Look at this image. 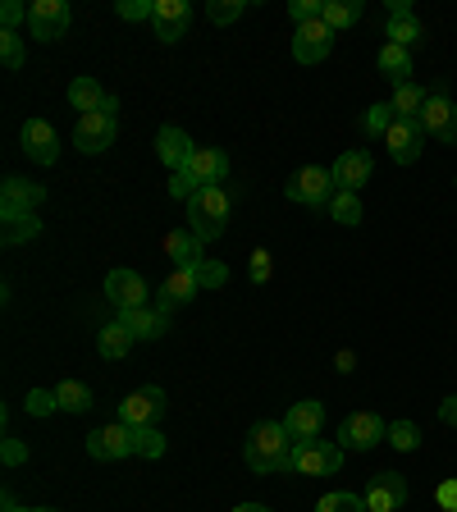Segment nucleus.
<instances>
[{
  "mask_svg": "<svg viewBox=\"0 0 457 512\" xmlns=\"http://www.w3.org/2000/svg\"><path fill=\"white\" fill-rule=\"evenodd\" d=\"M96 348H101V357L106 362H119V357H128V348H133V334H128L124 320H110V325H101V334H96Z\"/></svg>",
  "mask_w": 457,
  "mask_h": 512,
  "instance_id": "nucleus-26",
  "label": "nucleus"
},
{
  "mask_svg": "<svg viewBox=\"0 0 457 512\" xmlns=\"http://www.w3.org/2000/svg\"><path fill=\"white\" fill-rule=\"evenodd\" d=\"M316 512H371V508H366V494L334 490V494H325V499L316 503Z\"/></svg>",
  "mask_w": 457,
  "mask_h": 512,
  "instance_id": "nucleus-35",
  "label": "nucleus"
},
{
  "mask_svg": "<svg viewBox=\"0 0 457 512\" xmlns=\"http://www.w3.org/2000/svg\"><path fill=\"white\" fill-rule=\"evenodd\" d=\"M330 51H334V32L325 28V23L320 19L298 23V32H293V60L298 64H320Z\"/></svg>",
  "mask_w": 457,
  "mask_h": 512,
  "instance_id": "nucleus-14",
  "label": "nucleus"
},
{
  "mask_svg": "<svg viewBox=\"0 0 457 512\" xmlns=\"http://www.w3.org/2000/svg\"><path fill=\"white\" fill-rule=\"evenodd\" d=\"M119 19H156V0H119Z\"/></svg>",
  "mask_w": 457,
  "mask_h": 512,
  "instance_id": "nucleus-42",
  "label": "nucleus"
},
{
  "mask_svg": "<svg viewBox=\"0 0 457 512\" xmlns=\"http://www.w3.org/2000/svg\"><path fill=\"white\" fill-rule=\"evenodd\" d=\"M202 238H197V234H192V229H174V234L170 238H165V252H170L174 256V266H192V261H202Z\"/></svg>",
  "mask_w": 457,
  "mask_h": 512,
  "instance_id": "nucleus-28",
  "label": "nucleus"
},
{
  "mask_svg": "<svg viewBox=\"0 0 457 512\" xmlns=\"http://www.w3.org/2000/svg\"><path fill=\"white\" fill-rule=\"evenodd\" d=\"M270 279V252L266 247H256L252 252V284H266Z\"/></svg>",
  "mask_w": 457,
  "mask_h": 512,
  "instance_id": "nucleus-45",
  "label": "nucleus"
},
{
  "mask_svg": "<svg viewBox=\"0 0 457 512\" xmlns=\"http://www.w3.org/2000/svg\"><path fill=\"white\" fill-rule=\"evenodd\" d=\"M439 421H444V426H453V430H457V394H448L444 403H439Z\"/></svg>",
  "mask_w": 457,
  "mask_h": 512,
  "instance_id": "nucleus-49",
  "label": "nucleus"
},
{
  "mask_svg": "<svg viewBox=\"0 0 457 512\" xmlns=\"http://www.w3.org/2000/svg\"><path fill=\"white\" fill-rule=\"evenodd\" d=\"M426 87L421 83H398L394 87V101H389V106H394V115L398 119H421V110H426Z\"/></svg>",
  "mask_w": 457,
  "mask_h": 512,
  "instance_id": "nucleus-30",
  "label": "nucleus"
},
{
  "mask_svg": "<svg viewBox=\"0 0 457 512\" xmlns=\"http://www.w3.org/2000/svg\"><path fill=\"white\" fill-rule=\"evenodd\" d=\"M19 142H23V151H28V160H37V165H55V160H60V133H55L46 119H28Z\"/></svg>",
  "mask_w": 457,
  "mask_h": 512,
  "instance_id": "nucleus-15",
  "label": "nucleus"
},
{
  "mask_svg": "<svg viewBox=\"0 0 457 512\" xmlns=\"http://www.w3.org/2000/svg\"><path fill=\"white\" fill-rule=\"evenodd\" d=\"M160 412H165V389H160V384L133 389V394L119 403V421H124V426H156Z\"/></svg>",
  "mask_w": 457,
  "mask_h": 512,
  "instance_id": "nucleus-10",
  "label": "nucleus"
},
{
  "mask_svg": "<svg viewBox=\"0 0 457 512\" xmlns=\"http://www.w3.org/2000/svg\"><path fill=\"white\" fill-rule=\"evenodd\" d=\"M320 10H325V0H293V5H288L293 23H311V19H320Z\"/></svg>",
  "mask_w": 457,
  "mask_h": 512,
  "instance_id": "nucleus-44",
  "label": "nucleus"
},
{
  "mask_svg": "<svg viewBox=\"0 0 457 512\" xmlns=\"http://www.w3.org/2000/svg\"><path fill=\"white\" fill-rule=\"evenodd\" d=\"M128 435H133V453L138 458H165V435H160L156 426H128Z\"/></svg>",
  "mask_w": 457,
  "mask_h": 512,
  "instance_id": "nucleus-33",
  "label": "nucleus"
},
{
  "mask_svg": "<svg viewBox=\"0 0 457 512\" xmlns=\"http://www.w3.org/2000/svg\"><path fill=\"white\" fill-rule=\"evenodd\" d=\"M0 64H5V69H23V37L19 32H5L0 28Z\"/></svg>",
  "mask_w": 457,
  "mask_h": 512,
  "instance_id": "nucleus-40",
  "label": "nucleus"
},
{
  "mask_svg": "<svg viewBox=\"0 0 457 512\" xmlns=\"http://www.w3.org/2000/svg\"><path fill=\"white\" fill-rule=\"evenodd\" d=\"M192 192H197V183H192L188 174H170V197H179V202H188Z\"/></svg>",
  "mask_w": 457,
  "mask_h": 512,
  "instance_id": "nucleus-47",
  "label": "nucleus"
},
{
  "mask_svg": "<svg viewBox=\"0 0 457 512\" xmlns=\"http://www.w3.org/2000/svg\"><path fill=\"white\" fill-rule=\"evenodd\" d=\"M339 467H343V448L334 439H302V444H293L288 471H298V476H334Z\"/></svg>",
  "mask_w": 457,
  "mask_h": 512,
  "instance_id": "nucleus-5",
  "label": "nucleus"
},
{
  "mask_svg": "<svg viewBox=\"0 0 457 512\" xmlns=\"http://www.w3.org/2000/svg\"><path fill=\"white\" fill-rule=\"evenodd\" d=\"M28 412H32V416L60 412V398H55V389H32V394H28Z\"/></svg>",
  "mask_w": 457,
  "mask_h": 512,
  "instance_id": "nucleus-41",
  "label": "nucleus"
},
{
  "mask_svg": "<svg viewBox=\"0 0 457 512\" xmlns=\"http://www.w3.org/2000/svg\"><path fill=\"white\" fill-rule=\"evenodd\" d=\"M394 46H403V51H412L421 37H426V28H421V19L416 14H398V19H389V32H384Z\"/></svg>",
  "mask_w": 457,
  "mask_h": 512,
  "instance_id": "nucleus-31",
  "label": "nucleus"
},
{
  "mask_svg": "<svg viewBox=\"0 0 457 512\" xmlns=\"http://www.w3.org/2000/svg\"><path fill=\"white\" fill-rule=\"evenodd\" d=\"M384 147H389L394 165H416V160H421V147H426V128H421V119H394L389 133H384Z\"/></svg>",
  "mask_w": 457,
  "mask_h": 512,
  "instance_id": "nucleus-8",
  "label": "nucleus"
},
{
  "mask_svg": "<svg viewBox=\"0 0 457 512\" xmlns=\"http://www.w3.org/2000/svg\"><path fill=\"white\" fill-rule=\"evenodd\" d=\"M192 275H197V284L202 288H224L229 284V266H224V261H211V256L192 261Z\"/></svg>",
  "mask_w": 457,
  "mask_h": 512,
  "instance_id": "nucleus-37",
  "label": "nucleus"
},
{
  "mask_svg": "<svg viewBox=\"0 0 457 512\" xmlns=\"http://www.w3.org/2000/svg\"><path fill=\"white\" fill-rule=\"evenodd\" d=\"M334 192H339V183H334V170H325V165H307L284 183V197L298 206H330Z\"/></svg>",
  "mask_w": 457,
  "mask_h": 512,
  "instance_id": "nucleus-3",
  "label": "nucleus"
},
{
  "mask_svg": "<svg viewBox=\"0 0 457 512\" xmlns=\"http://www.w3.org/2000/svg\"><path fill=\"white\" fill-rule=\"evenodd\" d=\"M197 293H202V284H197L192 266H174L170 279H165V288H160V302H156V307L160 311H174V307H183V302H192Z\"/></svg>",
  "mask_w": 457,
  "mask_h": 512,
  "instance_id": "nucleus-23",
  "label": "nucleus"
},
{
  "mask_svg": "<svg viewBox=\"0 0 457 512\" xmlns=\"http://www.w3.org/2000/svg\"><path fill=\"white\" fill-rule=\"evenodd\" d=\"M394 119L398 115H394V106H389V101H375V106H366V115H362V133H366V138H384Z\"/></svg>",
  "mask_w": 457,
  "mask_h": 512,
  "instance_id": "nucleus-34",
  "label": "nucleus"
},
{
  "mask_svg": "<svg viewBox=\"0 0 457 512\" xmlns=\"http://www.w3.org/2000/svg\"><path fill=\"white\" fill-rule=\"evenodd\" d=\"M115 133H119V119L106 115V110H96V115H83L74 128V147L87 151V156H96V151L115 147Z\"/></svg>",
  "mask_w": 457,
  "mask_h": 512,
  "instance_id": "nucleus-12",
  "label": "nucleus"
},
{
  "mask_svg": "<svg viewBox=\"0 0 457 512\" xmlns=\"http://www.w3.org/2000/svg\"><path fill=\"white\" fill-rule=\"evenodd\" d=\"M23 19H28V5H23V0H5V5H0V23H5V32H14Z\"/></svg>",
  "mask_w": 457,
  "mask_h": 512,
  "instance_id": "nucleus-43",
  "label": "nucleus"
},
{
  "mask_svg": "<svg viewBox=\"0 0 457 512\" xmlns=\"http://www.w3.org/2000/svg\"><path fill=\"white\" fill-rule=\"evenodd\" d=\"M23 458H28V448H23L19 439H5V467H19Z\"/></svg>",
  "mask_w": 457,
  "mask_h": 512,
  "instance_id": "nucleus-48",
  "label": "nucleus"
},
{
  "mask_svg": "<svg viewBox=\"0 0 457 512\" xmlns=\"http://www.w3.org/2000/svg\"><path fill=\"white\" fill-rule=\"evenodd\" d=\"M0 512H23V508H19V503H14V494H10V490L0 494Z\"/></svg>",
  "mask_w": 457,
  "mask_h": 512,
  "instance_id": "nucleus-52",
  "label": "nucleus"
},
{
  "mask_svg": "<svg viewBox=\"0 0 457 512\" xmlns=\"http://www.w3.org/2000/svg\"><path fill=\"white\" fill-rule=\"evenodd\" d=\"M334 366H339V371H352V366H357V357H352V352H348V348H343V352H339V357H334Z\"/></svg>",
  "mask_w": 457,
  "mask_h": 512,
  "instance_id": "nucleus-51",
  "label": "nucleus"
},
{
  "mask_svg": "<svg viewBox=\"0 0 457 512\" xmlns=\"http://www.w3.org/2000/svg\"><path fill=\"white\" fill-rule=\"evenodd\" d=\"M42 202H46V183L19 179V174L0 183V211H37Z\"/></svg>",
  "mask_w": 457,
  "mask_h": 512,
  "instance_id": "nucleus-21",
  "label": "nucleus"
},
{
  "mask_svg": "<svg viewBox=\"0 0 457 512\" xmlns=\"http://www.w3.org/2000/svg\"><path fill=\"white\" fill-rule=\"evenodd\" d=\"M398 14H412V0H389V19H398Z\"/></svg>",
  "mask_w": 457,
  "mask_h": 512,
  "instance_id": "nucleus-50",
  "label": "nucleus"
},
{
  "mask_svg": "<svg viewBox=\"0 0 457 512\" xmlns=\"http://www.w3.org/2000/svg\"><path fill=\"white\" fill-rule=\"evenodd\" d=\"M69 23H74V10L64 0H32L28 5V32L37 42H60Z\"/></svg>",
  "mask_w": 457,
  "mask_h": 512,
  "instance_id": "nucleus-7",
  "label": "nucleus"
},
{
  "mask_svg": "<svg viewBox=\"0 0 457 512\" xmlns=\"http://www.w3.org/2000/svg\"><path fill=\"white\" fill-rule=\"evenodd\" d=\"M330 170H334V183H339V192H362V183L371 179V170H375V160H371V151L357 147V151H343Z\"/></svg>",
  "mask_w": 457,
  "mask_h": 512,
  "instance_id": "nucleus-20",
  "label": "nucleus"
},
{
  "mask_svg": "<svg viewBox=\"0 0 457 512\" xmlns=\"http://www.w3.org/2000/svg\"><path fill=\"white\" fill-rule=\"evenodd\" d=\"M362 494H366V508L371 512H398L407 503V476H398V471H375Z\"/></svg>",
  "mask_w": 457,
  "mask_h": 512,
  "instance_id": "nucleus-11",
  "label": "nucleus"
},
{
  "mask_svg": "<svg viewBox=\"0 0 457 512\" xmlns=\"http://www.w3.org/2000/svg\"><path fill=\"white\" fill-rule=\"evenodd\" d=\"M320 426H325V403H320V398H302V403H293L284 412V430L293 435V444L320 439Z\"/></svg>",
  "mask_w": 457,
  "mask_h": 512,
  "instance_id": "nucleus-16",
  "label": "nucleus"
},
{
  "mask_svg": "<svg viewBox=\"0 0 457 512\" xmlns=\"http://www.w3.org/2000/svg\"><path fill=\"white\" fill-rule=\"evenodd\" d=\"M87 453H92L96 462H119L133 453V435H128L124 421H115V426H101L87 435Z\"/></svg>",
  "mask_w": 457,
  "mask_h": 512,
  "instance_id": "nucleus-17",
  "label": "nucleus"
},
{
  "mask_svg": "<svg viewBox=\"0 0 457 512\" xmlns=\"http://www.w3.org/2000/svg\"><path fill=\"white\" fill-rule=\"evenodd\" d=\"M37 234H42V220H37V211H0V243H5V247L32 243Z\"/></svg>",
  "mask_w": 457,
  "mask_h": 512,
  "instance_id": "nucleus-24",
  "label": "nucleus"
},
{
  "mask_svg": "<svg viewBox=\"0 0 457 512\" xmlns=\"http://www.w3.org/2000/svg\"><path fill=\"white\" fill-rule=\"evenodd\" d=\"M384 439H389V421H384V416H375V412H352L348 421L339 426V439H334V444H339L343 453H366V448L384 444Z\"/></svg>",
  "mask_w": 457,
  "mask_h": 512,
  "instance_id": "nucleus-6",
  "label": "nucleus"
},
{
  "mask_svg": "<svg viewBox=\"0 0 457 512\" xmlns=\"http://www.w3.org/2000/svg\"><path fill=\"white\" fill-rule=\"evenodd\" d=\"M435 503L444 512H457V480H444V485H439L435 490Z\"/></svg>",
  "mask_w": 457,
  "mask_h": 512,
  "instance_id": "nucleus-46",
  "label": "nucleus"
},
{
  "mask_svg": "<svg viewBox=\"0 0 457 512\" xmlns=\"http://www.w3.org/2000/svg\"><path fill=\"white\" fill-rule=\"evenodd\" d=\"M243 10H247V0H211V5H206V19H211L215 28H229Z\"/></svg>",
  "mask_w": 457,
  "mask_h": 512,
  "instance_id": "nucleus-39",
  "label": "nucleus"
},
{
  "mask_svg": "<svg viewBox=\"0 0 457 512\" xmlns=\"http://www.w3.org/2000/svg\"><path fill=\"white\" fill-rule=\"evenodd\" d=\"M325 211L339 224H362V197H357V192H334V202L325 206Z\"/></svg>",
  "mask_w": 457,
  "mask_h": 512,
  "instance_id": "nucleus-36",
  "label": "nucleus"
},
{
  "mask_svg": "<svg viewBox=\"0 0 457 512\" xmlns=\"http://www.w3.org/2000/svg\"><path fill=\"white\" fill-rule=\"evenodd\" d=\"M357 19H362V0H325V10H320V23H325L334 37L348 32Z\"/></svg>",
  "mask_w": 457,
  "mask_h": 512,
  "instance_id": "nucleus-27",
  "label": "nucleus"
},
{
  "mask_svg": "<svg viewBox=\"0 0 457 512\" xmlns=\"http://www.w3.org/2000/svg\"><path fill=\"white\" fill-rule=\"evenodd\" d=\"M188 229L202 243H215V238L229 229V211H234V197H229V188H197L188 197Z\"/></svg>",
  "mask_w": 457,
  "mask_h": 512,
  "instance_id": "nucleus-2",
  "label": "nucleus"
},
{
  "mask_svg": "<svg viewBox=\"0 0 457 512\" xmlns=\"http://www.w3.org/2000/svg\"><path fill=\"white\" fill-rule=\"evenodd\" d=\"M243 462H247V471H256V476L288 471V462H293V435L284 430V421H256V426L247 430Z\"/></svg>",
  "mask_w": 457,
  "mask_h": 512,
  "instance_id": "nucleus-1",
  "label": "nucleus"
},
{
  "mask_svg": "<svg viewBox=\"0 0 457 512\" xmlns=\"http://www.w3.org/2000/svg\"><path fill=\"white\" fill-rule=\"evenodd\" d=\"M119 320L128 325V334L142 343L151 339H165V330H170V311H160V307H138V311H119Z\"/></svg>",
  "mask_w": 457,
  "mask_h": 512,
  "instance_id": "nucleus-22",
  "label": "nucleus"
},
{
  "mask_svg": "<svg viewBox=\"0 0 457 512\" xmlns=\"http://www.w3.org/2000/svg\"><path fill=\"white\" fill-rule=\"evenodd\" d=\"M55 398H60V412H87V407L96 403L83 380H60L55 384Z\"/></svg>",
  "mask_w": 457,
  "mask_h": 512,
  "instance_id": "nucleus-32",
  "label": "nucleus"
},
{
  "mask_svg": "<svg viewBox=\"0 0 457 512\" xmlns=\"http://www.w3.org/2000/svg\"><path fill=\"white\" fill-rule=\"evenodd\" d=\"M106 96L110 92H101L96 78H74V83H69V106L83 110V115H96V110L106 106Z\"/></svg>",
  "mask_w": 457,
  "mask_h": 512,
  "instance_id": "nucleus-29",
  "label": "nucleus"
},
{
  "mask_svg": "<svg viewBox=\"0 0 457 512\" xmlns=\"http://www.w3.org/2000/svg\"><path fill=\"white\" fill-rule=\"evenodd\" d=\"M234 512H270V508H266V503H238Z\"/></svg>",
  "mask_w": 457,
  "mask_h": 512,
  "instance_id": "nucleus-53",
  "label": "nucleus"
},
{
  "mask_svg": "<svg viewBox=\"0 0 457 512\" xmlns=\"http://www.w3.org/2000/svg\"><path fill=\"white\" fill-rule=\"evenodd\" d=\"M106 302L115 311H138L147 307V279L138 275V270H110L106 275Z\"/></svg>",
  "mask_w": 457,
  "mask_h": 512,
  "instance_id": "nucleus-9",
  "label": "nucleus"
},
{
  "mask_svg": "<svg viewBox=\"0 0 457 512\" xmlns=\"http://www.w3.org/2000/svg\"><path fill=\"white\" fill-rule=\"evenodd\" d=\"M192 151H197V142L188 138V133H183V128H174V124H165L156 133V156H160V165H165V170L170 174H179L183 165H188L192 160Z\"/></svg>",
  "mask_w": 457,
  "mask_h": 512,
  "instance_id": "nucleus-19",
  "label": "nucleus"
},
{
  "mask_svg": "<svg viewBox=\"0 0 457 512\" xmlns=\"http://www.w3.org/2000/svg\"><path fill=\"white\" fill-rule=\"evenodd\" d=\"M179 174H188L197 188H224V179H229V156H224L220 147H197Z\"/></svg>",
  "mask_w": 457,
  "mask_h": 512,
  "instance_id": "nucleus-13",
  "label": "nucleus"
},
{
  "mask_svg": "<svg viewBox=\"0 0 457 512\" xmlns=\"http://www.w3.org/2000/svg\"><path fill=\"white\" fill-rule=\"evenodd\" d=\"M375 69H380V78H389V83H412V51H403V46L384 42L380 55H375Z\"/></svg>",
  "mask_w": 457,
  "mask_h": 512,
  "instance_id": "nucleus-25",
  "label": "nucleus"
},
{
  "mask_svg": "<svg viewBox=\"0 0 457 512\" xmlns=\"http://www.w3.org/2000/svg\"><path fill=\"white\" fill-rule=\"evenodd\" d=\"M23 512H60V508H23Z\"/></svg>",
  "mask_w": 457,
  "mask_h": 512,
  "instance_id": "nucleus-54",
  "label": "nucleus"
},
{
  "mask_svg": "<svg viewBox=\"0 0 457 512\" xmlns=\"http://www.w3.org/2000/svg\"><path fill=\"white\" fill-rule=\"evenodd\" d=\"M389 444H394L398 453H416V448H421V426H416V421H394V426H389Z\"/></svg>",
  "mask_w": 457,
  "mask_h": 512,
  "instance_id": "nucleus-38",
  "label": "nucleus"
},
{
  "mask_svg": "<svg viewBox=\"0 0 457 512\" xmlns=\"http://www.w3.org/2000/svg\"><path fill=\"white\" fill-rule=\"evenodd\" d=\"M192 23V5L188 0H156V19H151V28H156V37L165 46H174L188 32Z\"/></svg>",
  "mask_w": 457,
  "mask_h": 512,
  "instance_id": "nucleus-18",
  "label": "nucleus"
},
{
  "mask_svg": "<svg viewBox=\"0 0 457 512\" xmlns=\"http://www.w3.org/2000/svg\"><path fill=\"white\" fill-rule=\"evenodd\" d=\"M421 128H426V138L457 147V106H453V96H448V83L430 87L426 110H421Z\"/></svg>",
  "mask_w": 457,
  "mask_h": 512,
  "instance_id": "nucleus-4",
  "label": "nucleus"
}]
</instances>
